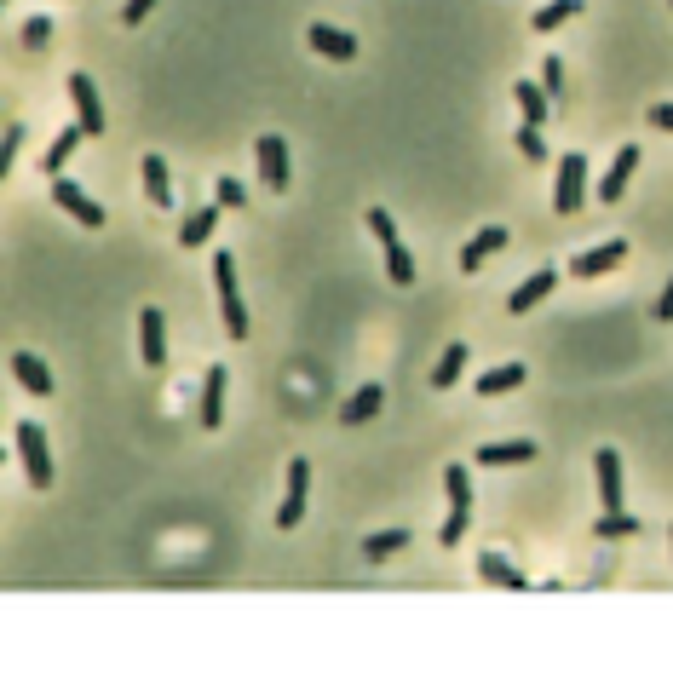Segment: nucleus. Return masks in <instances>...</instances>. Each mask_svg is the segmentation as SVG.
<instances>
[{
  "mask_svg": "<svg viewBox=\"0 0 673 673\" xmlns=\"http://www.w3.org/2000/svg\"><path fill=\"white\" fill-rule=\"evenodd\" d=\"M380 403H386V392H380V386H357V392L340 403V420H346V426H357V420H369Z\"/></svg>",
  "mask_w": 673,
  "mask_h": 673,
  "instance_id": "nucleus-25",
  "label": "nucleus"
},
{
  "mask_svg": "<svg viewBox=\"0 0 673 673\" xmlns=\"http://www.w3.org/2000/svg\"><path fill=\"white\" fill-rule=\"evenodd\" d=\"M518 150H524V156H530V162H547V133H541V127H530V121H524V127H518Z\"/></svg>",
  "mask_w": 673,
  "mask_h": 673,
  "instance_id": "nucleus-31",
  "label": "nucleus"
},
{
  "mask_svg": "<svg viewBox=\"0 0 673 673\" xmlns=\"http://www.w3.org/2000/svg\"><path fill=\"white\" fill-rule=\"evenodd\" d=\"M213 288H219V311H225V334L242 340L248 334V305H242V288H236V259L219 248L213 254Z\"/></svg>",
  "mask_w": 673,
  "mask_h": 673,
  "instance_id": "nucleus-1",
  "label": "nucleus"
},
{
  "mask_svg": "<svg viewBox=\"0 0 673 673\" xmlns=\"http://www.w3.org/2000/svg\"><path fill=\"white\" fill-rule=\"evenodd\" d=\"M81 139H87V127H64V133L52 139V150L41 156V173H52V179H58V173H64V162L75 156V144H81Z\"/></svg>",
  "mask_w": 673,
  "mask_h": 673,
  "instance_id": "nucleus-22",
  "label": "nucleus"
},
{
  "mask_svg": "<svg viewBox=\"0 0 673 673\" xmlns=\"http://www.w3.org/2000/svg\"><path fill=\"white\" fill-rule=\"evenodd\" d=\"M386 277H392L397 288H409V282H415V259H409V248H403V242H392V248H386Z\"/></svg>",
  "mask_w": 673,
  "mask_h": 673,
  "instance_id": "nucleus-29",
  "label": "nucleus"
},
{
  "mask_svg": "<svg viewBox=\"0 0 673 673\" xmlns=\"http://www.w3.org/2000/svg\"><path fill=\"white\" fill-rule=\"evenodd\" d=\"M472 461H478V466H489V472H495V466H524V461H535V443H530V438H512V443H484V449H478Z\"/></svg>",
  "mask_w": 673,
  "mask_h": 673,
  "instance_id": "nucleus-17",
  "label": "nucleus"
},
{
  "mask_svg": "<svg viewBox=\"0 0 673 673\" xmlns=\"http://www.w3.org/2000/svg\"><path fill=\"white\" fill-rule=\"evenodd\" d=\"M225 386H231V374H225V363H213L202 374V426L208 432H219V420H225Z\"/></svg>",
  "mask_w": 673,
  "mask_h": 673,
  "instance_id": "nucleus-14",
  "label": "nucleus"
},
{
  "mask_svg": "<svg viewBox=\"0 0 673 673\" xmlns=\"http://www.w3.org/2000/svg\"><path fill=\"white\" fill-rule=\"evenodd\" d=\"M633 173H639V144H622V150H616V162H610V173L599 179V202H604V208H616V202L627 196V179H633Z\"/></svg>",
  "mask_w": 673,
  "mask_h": 673,
  "instance_id": "nucleus-8",
  "label": "nucleus"
},
{
  "mask_svg": "<svg viewBox=\"0 0 673 673\" xmlns=\"http://www.w3.org/2000/svg\"><path fill=\"white\" fill-rule=\"evenodd\" d=\"M650 127H662V133H673V104H650Z\"/></svg>",
  "mask_w": 673,
  "mask_h": 673,
  "instance_id": "nucleus-38",
  "label": "nucleus"
},
{
  "mask_svg": "<svg viewBox=\"0 0 673 673\" xmlns=\"http://www.w3.org/2000/svg\"><path fill=\"white\" fill-rule=\"evenodd\" d=\"M213 225H219V202H213V208L185 213V225H179V248H202V242L213 236Z\"/></svg>",
  "mask_w": 673,
  "mask_h": 673,
  "instance_id": "nucleus-21",
  "label": "nucleus"
},
{
  "mask_svg": "<svg viewBox=\"0 0 673 673\" xmlns=\"http://www.w3.org/2000/svg\"><path fill=\"white\" fill-rule=\"evenodd\" d=\"M478 576L495 581V587H507V593H530V581L518 576V564H507L501 553H484V558H478Z\"/></svg>",
  "mask_w": 673,
  "mask_h": 673,
  "instance_id": "nucleus-19",
  "label": "nucleus"
},
{
  "mask_svg": "<svg viewBox=\"0 0 673 673\" xmlns=\"http://www.w3.org/2000/svg\"><path fill=\"white\" fill-rule=\"evenodd\" d=\"M52 202L70 213V219H81L87 231H98V225H104V208H98V202H93V196H87L81 185H75V179H64V173L52 179Z\"/></svg>",
  "mask_w": 673,
  "mask_h": 673,
  "instance_id": "nucleus-4",
  "label": "nucleus"
},
{
  "mask_svg": "<svg viewBox=\"0 0 673 673\" xmlns=\"http://www.w3.org/2000/svg\"><path fill=\"white\" fill-rule=\"evenodd\" d=\"M305 41H311V52H323L334 64H351L357 58V35H346V29H334V24H311Z\"/></svg>",
  "mask_w": 673,
  "mask_h": 673,
  "instance_id": "nucleus-12",
  "label": "nucleus"
},
{
  "mask_svg": "<svg viewBox=\"0 0 673 673\" xmlns=\"http://www.w3.org/2000/svg\"><path fill=\"white\" fill-rule=\"evenodd\" d=\"M461 369H466V346H449L438 357V369H432V386H438V392H449V386L461 380Z\"/></svg>",
  "mask_w": 673,
  "mask_h": 673,
  "instance_id": "nucleus-27",
  "label": "nucleus"
},
{
  "mask_svg": "<svg viewBox=\"0 0 673 673\" xmlns=\"http://www.w3.org/2000/svg\"><path fill=\"white\" fill-rule=\"evenodd\" d=\"M541 75H547L541 87H547L553 98H564V64H558V58H547V64H541Z\"/></svg>",
  "mask_w": 673,
  "mask_h": 673,
  "instance_id": "nucleus-37",
  "label": "nucleus"
},
{
  "mask_svg": "<svg viewBox=\"0 0 673 673\" xmlns=\"http://www.w3.org/2000/svg\"><path fill=\"white\" fill-rule=\"evenodd\" d=\"M70 98H75V116H81V127H87V139H98L104 133V104H98V87L93 75H70Z\"/></svg>",
  "mask_w": 673,
  "mask_h": 673,
  "instance_id": "nucleus-9",
  "label": "nucleus"
},
{
  "mask_svg": "<svg viewBox=\"0 0 673 673\" xmlns=\"http://www.w3.org/2000/svg\"><path fill=\"white\" fill-rule=\"evenodd\" d=\"M47 41H52V24H47V18H41V12H35V18H29V24H24V47H35V52H41V47H47Z\"/></svg>",
  "mask_w": 673,
  "mask_h": 673,
  "instance_id": "nucleus-34",
  "label": "nucleus"
},
{
  "mask_svg": "<svg viewBox=\"0 0 673 673\" xmlns=\"http://www.w3.org/2000/svg\"><path fill=\"white\" fill-rule=\"evenodd\" d=\"M553 282H558V271H553V265H541L535 277H524V282H518V288L507 294V311H512V317H524V311H535V305H541L547 294H553Z\"/></svg>",
  "mask_w": 673,
  "mask_h": 673,
  "instance_id": "nucleus-11",
  "label": "nucleus"
},
{
  "mask_svg": "<svg viewBox=\"0 0 673 673\" xmlns=\"http://www.w3.org/2000/svg\"><path fill=\"white\" fill-rule=\"evenodd\" d=\"M139 173H144V196L156 202V208H173V173H167V156H144L139 162Z\"/></svg>",
  "mask_w": 673,
  "mask_h": 673,
  "instance_id": "nucleus-16",
  "label": "nucleus"
},
{
  "mask_svg": "<svg viewBox=\"0 0 673 673\" xmlns=\"http://www.w3.org/2000/svg\"><path fill=\"white\" fill-rule=\"evenodd\" d=\"M593 472H599V507L616 512L622 507V455L616 449H599L593 455Z\"/></svg>",
  "mask_w": 673,
  "mask_h": 673,
  "instance_id": "nucleus-13",
  "label": "nucleus"
},
{
  "mask_svg": "<svg viewBox=\"0 0 673 673\" xmlns=\"http://www.w3.org/2000/svg\"><path fill=\"white\" fill-rule=\"evenodd\" d=\"M150 12H156V0H127V6H121V24L133 29V24H144Z\"/></svg>",
  "mask_w": 673,
  "mask_h": 673,
  "instance_id": "nucleus-36",
  "label": "nucleus"
},
{
  "mask_svg": "<svg viewBox=\"0 0 673 673\" xmlns=\"http://www.w3.org/2000/svg\"><path fill=\"white\" fill-rule=\"evenodd\" d=\"M403 541H409V530H380V535H369V541H363V553H369V558H392Z\"/></svg>",
  "mask_w": 673,
  "mask_h": 673,
  "instance_id": "nucleus-30",
  "label": "nucleus"
},
{
  "mask_svg": "<svg viewBox=\"0 0 673 673\" xmlns=\"http://www.w3.org/2000/svg\"><path fill=\"white\" fill-rule=\"evenodd\" d=\"M18 144H24V127L12 121V127H6V144H0V167H6V173H12V162H18Z\"/></svg>",
  "mask_w": 673,
  "mask_h": 673,
  "instance_id": "nucleus-35",
  "label": "nucleus"
},
{
  "mask_svg": "<svg viewBox=\"0 0 673 673\" xmlns=\"http://www.w3.org/2000/svg\"><path fill=\"white\" fill-rule=\"evenodd\" d=\"M12 374H18V386H24V392L52 397V374H47V363H41L35 351H12Z\"/></svg>",
  "mask_w": 673,
  "mask_h": 673,
  "instance_id": "nucleus-18",
  "label": "nucleus"
},
{
  "mask_svg": "<svg viewBox=\"0 0 673 673\" xmlns=\"http://www.w3.org/2000/svg\"><path fill=\"white\" fill-rule=\"evenodd\" d=\"M466 524H472V512H466V507H449V518H443L438 541H443V547H455V541L466 535Z\"/></svg>",
  "mask_w": 673,
  "mask_h": 673,
  "instance_id": "nucleus-32",
  "label": "nucleus"
},
{
  "mask_svg": "<svg viewBox=\"0 0 673 673\" xmlns=\"http://www.w3.org/2000/svg\"><path fill=\"white\" fill-rule=\"evenodd\" d=\"M139 351H144V369H162L167 363V317H162V305H144L139 311Z\"/></svg>",
  "mask_w": 673,
  "mask_h": 673,
  "instance_id": "nucleus-7",
  "label": "nucleus"
},
{
  "mask_svg": "<svg viewBox=\"0 0 673 673\" xmlns=\"http://www.w3.org/2000/svg\"><path fill=\"white\" fill-rule=\"evenodd\" d=\"M627 259V242L622 236H610V242H599V248H581L576 259H570V277H604V271H616V265H622Z\"/></svg>",
  "mask_w": 673,
  "mask_h": 673,
  "instance_id": "nucleus-6",
  "label": "nucleus"
},
{
  "mask_svg": "<svg viewBox=\"0 0 673 673\" xmlns=\"http://www.w3.org/2000/svg\"><path fill=\"white\" fill-rule=\"evenodd\" d=\"M668 541H673V530H668Z\"/></svg>",
  "mask_w": 673,
  "mask_h": 673,
  "instance_id": "nucleus-40",
  "label": "nucleus"
},
{
  "mask_svg": "<svg viewBox=\"0 0 673 673\" xmlns=\"http://www.w3.org/2000/svg\"><path fill=\"white\" fill-rule=\"evenodd\" d=\"M524 386V363H501V369L478 374V397H501V392H518Z\"/></svg>",
  "mask_w": 673,
  "mask_h": 673,
  "instance_id": "nucleus-23",
  "label": "nucleus"
},
{
  "mask_svg": "<svg viewBox=\"0 0 673 673\" xmlns=\"http://www.w3.org/2000/svg\"><path fill=\"white\" fill-rule=\"evenodd\" d=\"M593 535H599V541H622V535H639V518H633V512H599V524H593Z\"/></svg>",
  "mask_w": 673,
  "mask_h": 673,
  "instance_id": "nucleus-26",
  "label": "nucleus"
},
{
  "mask_svg": "<svg viewBox=\"0 0 673 673\" xmlns=\"http://www.w3.org/2000/svg\"><path fill=\"white\" fill-rule=\"evenodd\" d=\"M587 202V156L570 150L558 156V185H553V213H576Z\"/></svg>",
  "mask_w": 673,
  "mask_h": 673,
  "instance_id": "nucleus-3",
  "label": "nucleus"
},
{
  "mask_svg": "<svg viewBox=\"0 0 673 673\" xmlns=\"http://www.w3.org/2000/svg\"><path fill=\"white\" fill-rule=\"evenodd\" d=\"M305 495H311V461H294L288 466V495H282V507H277V530H300Z\"/></svg>",
  "mask_w": 673,
  "mask_h": 673,
  "instance_id": "nucleus-5",
  "label": "nucleus"
},
{
  "mask_svg": "<svg viewBox=\"0 0 673 673\" xmlns=\"http://www.w3.org/2000/svg\"><path fill=\"white\" fill-rule=\"evenodd\" d=\"M12 443H18V455H24V472L35 489H52V455H47V432L35 426V420H18V432H12Z\"/></svg>",
  "mask_w": 673,
  "mask_h": 673,
  "instance_id": "nucleus-2",
  "label": "nucleus"
},
{
  "mask_svg": "<svg viewBox=\"0 0 673 673\" xmlns=\"http://www.w3.org/2000/svg\"><path fill=\"white\" fill-rule=\"evenodd\" d=\"M443 495H449V507L472 512V472H466V466H449V472H443Z\"/></svg>",
  "mask_w": 673,
  "mask_h": 673,
  "instance_id": "nucleus-28",
  "label": "nucleus"
},
{
  "mask_svg": "<svg viewBox=\"0 0 673 673\" xmlns=\"http://www.w3.org/2000/svg\"><path fill=\"white\" fill-rule=\"evenodd\" d=\"M656 323H673V282L662 288V300H656Z\"/></svg>",
  "mask_w": 673,
  "mask_h": 673,
  "instance_id": "nucleus-39",
  "label": "nucleus"
},
{
  "mask_svg": "<svg viewBox=\"0 0 673 673\" xmlns=\"http://www.w3.org/2000/svg\"><path fill=\"white\" fill-rule=\"evenodd\" d=\"M213 202H219V208H242V202H248V190L236 185V179H225V173H219V185H213Z\"/></svg>",
  "mask_w": 673,
  "mask_h": 673,
  "instance_id": "nucleus-33",
  "label": "nucleus"
},
{
  "mask_svg": "<svg viewBox=\"0 0 673 673\" xmlns=\"http://www.w3.org/2000/svg\"><path fill=\"white\" fill-rule=\"evenodd\" d=\"M581 6H587V0H553V6H541V12L530 18L535 35H553V29H564L570 18H581Z\"/></svg>",
  "mask_w": 673,
  "mask_h": 673,
  "instance_id": "nucleus-24",
  "label": "nucleus"
},
{
  "mask_svg": "<svg viewBox=\"0 0 673 673\" xmlns=\"http://www.w3.org/2000/svg\"><path fill=\"white\" fill-rule=\"evenodd\" d=\"M512 98H518V110H524V121L530 127H547V87H535V81H512Z\"/></svg>",
  "mask_w": 673,
  "mask_h": 673,
  "instance_id": "nucleus-20",
  "label": "nucleus"
},
{
  "mask_svg": "<svg viewBox=\"0 0 673 673\" xmlns=\"http://www.w3.org/2000/svg\"><path fill=\"white\" fill-rule=\"evenodd\" d=\"M501 248H507V225H484V231H478V236H472V242L461 248V271H466V277H472V271H484V265L501 254Z\"/></svg>",
  "mask_w": 673,
  "mask_h": 673,
  "instance_id": "nucleus-10",
  "label": "nucleus"
},
{
  "mask_svg": "<svg viewBox=\"0 0 673 673\" xmlns=\"http://www.w3.org/2000/svg\"><path fill=\"white\" fill-rule=\"evenodd\" d=\"M259 173H265V185L271 190H288V144H282L277 133L259 139Z\"/></svg>",
  "mask_w": 673,
  "mask_h": 673,
  "instance_id": "nucleus-15",
  "label": "nucleus"
}]
</instances>
